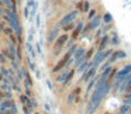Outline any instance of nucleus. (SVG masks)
Returning <instances> with one entry per match:
<instances>
[{"mask_svg": "<svg viewBox=\"0 0 131 114\" xmlns=\"http://www.w3.org/2000/svg\"><path fill=\"white\" fill-rule=\"evenodd\" d=\"M69 59H71V54H69V52H68V54H66L65 56H63L62 59H61L59 62L57 63V65H55V68H54V71H52V72H58V71H61V69H62L63 66H65L66 63L69 62Z\"/></svg>", "mask_w": 131, "mask_h": 114, "instance_id": "nucleus-1", "label": "nucleus"}, {"mask_svg": "<svg viewBox=\"0 0 131 114\" xmlns=\"http://www.w3.org/2000/svg\"><path fill=\"white\" fill-rule=\"evenodd\" d=\"M68 73H69V71H68V68H66L65 71H62L59 75H58V76H57V79H55V80H57L58 83H63V80L66 79V75H68Z\"/></svg>", "mask_w": 131, "mask_h": 114, "instance_id": "nucleus-2", "label": "nucleus"}, {"mask_svg": "<svg viewBox=\"0 0 131 114\" xmlns=\"http://www.w3.org/2000/svg\"><path fill=\"white\" fill-rule=\"evenodd\" d=\"M66 41H68V35H61V37L57 40V42H55V47H57V48H61Z\"/></svg>", "mask_w": 131, "mask_h": 114, "instance_id": "nucleus-3", "label": "nucleus"}, {"mask_svg": "<svg viewBox=\"0 0 131 114\" xmlns=\"http://www.w3.org/2000/svg\"><path fill=\"white\" fill-rule=\"evenodd\" d=\"M107 42H108V35H104L100 41V45H99V51H104V48L107 47Z\"/></svg>", "mask_w": 131, "mask_h": 114, "instance_id": "nucleus-4", "label": "nucleus"}, {"mask_svg": "<svg viewBox=\"0 0 131 114\" xmlns=\"http://www.w3.org/2000/svg\"><path fill=\"white\" fill-rule=\"evenodd\" d=\"M99 21H100V16L94 17L93 20H92V23L89 24V28H92V30H93V28H97V27H99V24H100Z\"/></svg>", "mask_w": 131, "mask_h": 114, "instance_id": "nucleus-5", "label": "nucleus"}, {"mask_svg": "<svg viewBox=\"0 0 131 114\" xmlns=\"http://www.w3.org/2000/svg\"><path fill=\"white\" fill-rule=\"evenodd\" d=\"M130 110H131V106H128V104H124L121 108H120V113H121V114H125L127 111H130Z\"/></svg>", "mask_w": 131, "mask_h": 114, "instance_id": "nucleus-6", "label": "nucleus"}, {"mask_svg": "<svg viewBox=\"0 0 131 114\" xmlns=\"http://www.w3.org/2000/svg\"><path fill=\"white\" fill-rule=\"evenodd\" d=\"M82 26H83V24H79V26H78V28L73 31V35H72L73 38H78V35L80 34V30H82Z\"/></svg>", "mask_w": 131, "mask_h": 114, "instance_id": "nucleus-7", "label": "nucleus"}, {"mask_svg": "<svg viewBox=\"0 0 131 114\" xmlns=\"http://www.w3.org/2000/svg\"><path fill=\"white\" fill-rule=\"evenodd\" d=\"M96 79H97V77H93V79L90 80V83H89V85H88V90H86V92H88V93H89V92H90V89H92V87H93V86H94V83H96Z\"/></svg>", "mask_w": 131, "mask_h": 114, "instance_id": "nucleus-8", "label": "nucleus"}, {"mask_svg": "<svg viewBox=\"0 0 131 114\" xmlns=\"http://www.w3.org/2000/svg\"><path fill=\"white\" fill-rule=\"evenodd\" d=\"M104 21H106V23H110V21H111V16L108 14V13L104 16Z\"/></svg>", "mask_w": 131, "mask_h": 114, "instance_id": "nucleus-9", "label": "nucleus"}, {"mask_svg": "<svg viewBox=\"0 0 131 114\" xmlns=\"http://www.w3.org/2000/svg\"><path fill=\"white\" fill-rule=\"evenodd\" d=\"M35 114H38V113H35Z\"/></svg>", "mask_w": 131, "mask_h": 114, "instance_id": "nucleus-10", "label": "nucleus"}, {"mask_svg": "<svg viewBox=\"0 0 131 114\" xmlns=\"http://www.w3.org/2000/svg\"><path fill=\"white\" fill-rule=\"evenodd\" d=\"M107 114H108V113H107Z\"/></svg>", "mask_w": 131, "mask_h": 114, "instance_id": "nucleus-11", "label": "nucleus"}]
</instances>
